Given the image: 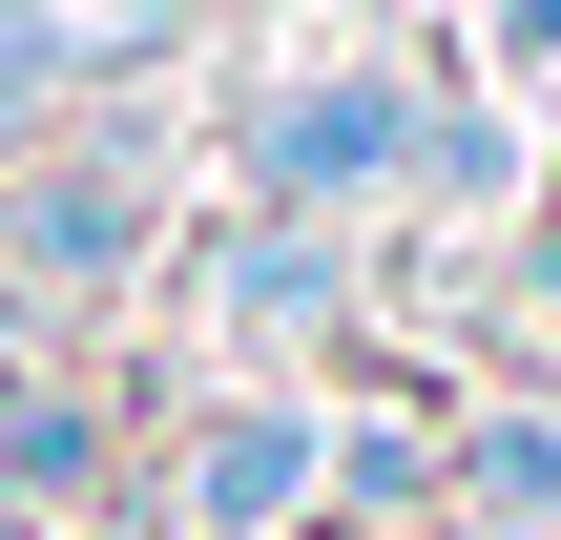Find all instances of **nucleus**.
<instances>
[{
	"label": "nucleus",
	"instance_id": "obj_1",
	"mask_svg": "<svg viewBox=\"0 0 561 540\" xmlns=\"http://www.w3.org/2000/svg\"><path fill=\"white\" fill-rule=\"evenodd\" d=\"M167 271V125H42L0 166V312L21 333H83Z\"/></svg>",
	"mask_w": 561,
	"mask_h": 540
},
{
	"label": "nucleus",
	"instance_id": "obj_2",
	"mask_svg": "<svg viewBox=\"0 0 561 540\" xmlns=\"http://www.w3.org/2000/svg\"><path fill=\"white\" fill-rule=\"evenodd\" d=\"M229 187L291 229H354L416 187V62H291L271 104H229Z\"/></svg>",
	"mask_w": 561,
	"mask_h": 540
},
{
	"label": "nucleus",
	"instance_id": "obj_3",
	"mask_svg": "<svg viewBox=\"0 0 561 540\" xmlns=\"http://www.w3.org/2000/svg\"><path fill=\"white\" fill-rule=\"evenodd\" d=\"M333 520V395L312 375H229L167 437V520L146 540H312Z\"/></svg>",
	"mask_w": 561,
	"mask_h": 540
},
{
	"label": "nucleus",
	"instance_id": "obj_9",
	"mask_svg": "<svg viewBox=\"0 0 561 540\" xmlns=\"http://www.w3.org/2000/svg\"><path fill=\"white\" fill-rule=\"evenodd\" d=\"M437 540H561V520H437Z\"/></svg>",
	"mask_w": 561,
	"mask_h": 540
},
{
	"label": "nucleus",
	"instance_id": "obj_4",
	"mask_svg": "<svg viewBox=\"0 0 561 540\" xmlns=\"http://www.w3.org/2000/svg\"><path fill=\"white\" fill-rule=\"evenodd\" d=\"M187 312H208V354H229V375H312V354L354 333V229L229 208V229L187 250Z\"/></svg>",
	"mask_w": 561,
	"mask_h": 540
},
{
	"label": "nucleus",
	"instance_id": "obj_5",
	"mask_svg": "<svg viewBox=\"0 0 561 540\" xmlns=\"http://www.w3.org/2000/svg\"><path fill=\"white\" fill-rule=\"evenodd\" d=\"M167 21L187 0H0V166L83 104V83H125V62H167Z\"/></svg>",
	"mask_w": 561,
	"mask_h": 540
},
{
	"label": "nucleus",
	"instance_id": "obj_7",
	"mask_svg": "<svg viewBox=\"0 0 561 540\" xmlns=\"http://www.w3.org/2000/svg\"><path fill=\"white\" fill-rule=\"evenodd\" d=\"M437 520H561V416H458V479H437Z\"/></svg>",
	"mask_w": 561,
	"mask_h": 540
},
{
	"label": "nucleus",
	"instance_id": "obj_6",
	"mask_svg": "<svg viewBox=\"0 0 561 540\" xmlns=\"http://www.w3.org/2000/svg\"><path fill=\"white\" fill-rule=\"evenodd\" d=\"M104 479H125V416H104L62 354H21V375H0V520L42 540V520H83Z\"/></svg>",
	"mask_w": 561,
	"mask_h": 540
},
{
	"label": "nucleus",
	"instance_id": "obj_8",
	"mask_svg": "<svg viewBox=\"0 0 561 540\" xmlns=\"http://www.w3.org/2000/svg\"><path fill=\"white\" fill-rule=\"evenodd\" d=\"M500 42H520V62H561V0H500Z\"/></svg>",
	"mask_w": 561,
	"mask_h": 540
}]
</instances>
